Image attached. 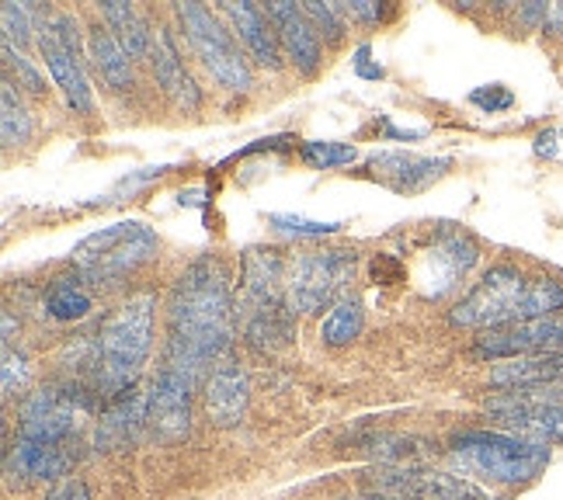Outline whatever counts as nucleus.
<instances>
[{
  "mask_svg": "<svg viewBox=\"0 0 563 500\" xmlns=\"http://www.w3.org/2000/svg\"><path fill=\"white\" fill-rule=\"evenodd\" d=\"M344 14H352L362 25H379L386 18V4H376V0H352V4H341Z\"/></svg>",
  "mask_w": 563,
  "mask_h": 500,
  "instance_id": "obj_40",
  "label": "nucleus"
},
{
  "mask_svg": "<svg viewBox=\"0 0 563 500\" xmlns=\"http://www.w3.org/2000/svg\"><path fill=\"white\" fill-rule=\"evenodd\" d=\"M299 160L313 170H334V167L355 164L358 149L352 143H338V140H307L299 146Z\"/></svg>",
  "mask_w": 563,
  "mask_h": 500,
  "instance_id": "obj_31",
  "label": "nucleus"
},
{
  "mask_svg": "<svg viewBox=\"0 0 563 500\" xmlns=\"http://www.w3.org/2000/svg\"><path fill=\"white\" fill-rule=\"evenodd\" d=\"M550 382H563V352L515 358V362H497L490 368V376H487V386H494L497 393H515V389L550 386Z\"/></svg>",
  "mask_w": 563,
  "mask_h": 500,
  "instance_id": "obj_23",
  "label": "nucleus"
},
{
  "mask_svg": "<svg viewBox=\"0 0 563 500\" xmlns=\"http://www.w3.org/2000/svg\"><path fill=\"white\" fill-rule=\"evenodd\" d=\"M0 389H4V400H14L18 393H25L32 382V365L29 355L14 344H4V358H0Z\"/></svg>",
  "mask_w": 563,
  "mask_h": 500,
  "instance_id": "obj_34",
  "label": "nucleus"
},
{
  "mask_svg": "<svg viewBox=\"0 0 563 500\" xmlns=\"http://www.w3.org/2000/svg\"><path fill=\"white\" fill-rule=\"evenodd\" d=\"M170 170V164H157V167H143V170H133V174H125V178L112 188V199L115 202H122L125 195L133 199V195L143 188V185H150V181H157V178H164V174Z\"/></svg>",
  "mask_w": 563,
  "mask_h": 500,
  "instance_id": "obj_38",
  "label": "nucleus"
},
{
  "mask_svg": "<svg viewBox=\"0 0 563 500\" xmlns=\"http://www.w3.org/2000/svg\"><path fill=\"white\" fill-rule=\"evenodd\" d=\"M161 251V236L140 220H119L84 236L74 247V268L88 286H119Z\"/></svg>",
  "mask_w": 563,
  "mask_h": 500,
  "instance_id": "obj_4",
  "label": "nucleus"
},
{
  "mask_svg": "<svg viewBox=\"0 0 563 500\" xmlns=\"http://www.w3.org/2000/svg\"><path fill=\"white\" fill-rule=\"evenodd\" d=\"M32 112L14 91V80L4 74V84H0V140H4L8 149L25 146L32 140Z\"/></svg>",
  "mask_w": 563,
  "mask_h": 500,
  "instance_id": "obj_28",
  "label": "nucleus"
},
{
  "mask_svg": "<svg viewBox=\"0 0 563 500\" xmlns=\"http://www.w3.org/2000/svg\"><path fill=\"white\" fill-rule=\"evenodd\" d=\"M4 67H8V74L18 77V87H25L32 98H46L49 87H46V77H42V70L21 49L8 46V42H4Z\"/></svg>",
  "mask_w": 563,
  "mask_h": 500,
  "instance_id": "obj_35",
  "label": "nucleus"
},
{
  "mask_svg": "<svg viewBox=\"0 0 563 500\" xmlns=\"http://www.w3.org/2000/svg\"><path fill=\"white\" fill-rule=\"evenodd\" d=\"M46 500H95V493H91L88 484L77 480V476H67V480H59V484L46 493Z\"/></svg>",
  "mask_w": 563,
  "mask_h": 500,
  "instance_id": "obj_39",
  "label": "nucleus"
},
{
  "mask_svg": "<svg viewBox=\"0 0 563 500\" xmlns=\"http://www.w3.org/2000/svg\"><path fill=\"white\" fill-rule=\"evenodd\" d=\"M556 352H563V313L484 331L473 344L476 362H515V358L556 355Z\"/></svg>",
  "mask_w": 563,
  "mask_h": 500,
  "instance_id": "obj_12",
  "label": "nucleus"
},
{
  "mask_svg": "<svg viewBox=\"0 0 563 500\" xmlns=\"http://www.w3.org/2000/svg\"><path fill=\"white\" fill-rule=\"evenodd\" d=\"M154 320L157 296L136 292L101 323L95 337V382L98 397H119L129 386H136L143 365L154 352Z\"/></svg>",
  "mask_w": 563,
  "mask_h": 500,
  "instance_id": "obj_2",
  "label": "nucleus"
},
{
  "mask_svg": "<svg viewBox=\"0 0 563 500\" xmlns=\"http://www.w3.org/2000/svg\"><path fill=\"white\" fill-rule=\"evenodd\" d=\"M150 63H154V77L164 87V95H170L178 101V108L185 112H195L202 104V91L199 84L191 80L188 67H185V56L178 49V38L170 29H157L154 32V49H150Z\"/></svg>",
  "mask_w": 563,
  "mask_h": 500,
  "instance_id": "obj_20",
  "label": "nucleus"
},
{
  "mask_svg": "<svg viewBox=\"0 0 563 500\" xmlns=\"http://www.w3.org/2000/svg\"><path fill=\"white\" fill-rule=\"evenodd\" d=\"M77 445H53L35 438H14L8 448V480L11 484H56L77 463Z\"/></svg>",
  "mask_w": 563,
  "mask_h": 500,
  "instance_id": "obj_16",
  "label": "nucleus"
},
{
  "mask_svg": "<svg viewBox=\"0 0 563 500\" xmlns=\"http://www.w3.org/2000/svg\"><path fill=\"white\" fill-rule=\"evenodd\" d=\"M251 403V379L233 355H223L206 376V414L216 427H236Z\"/></svg>",
  "mask_w": 563,
  "mask_h": 500,
  "instance_id": "obj_18",
  "label": "nucleus"
},
{
  "mask_svg": "<svg viewBox=\"0 0 563 500\" xmlns=\"http://www.w3.org/2000/svg\"><path fill=\"white\" fill-rule=\"evenodd\" d=\"M470 104L481 108L484 115H501L515 108V91L508 84H484V87H476V91H470Z\"/></svg>",
  "mask_w": 563,
  "mask_h": 500,
  "instance_id": "obj_37",
  "label": "nucleus"
},
{
  "mask_svg": "<svg viewBox=\"0 0 563 500\" xmlns=\"http://www.w3.org/2000/svg\"><path fill=\"white\" fill-rule=\"evenodd\" d=\"M195 382L175 365H161L154 382H150V418L146 431L161 445H181L191 434V397Z\"/></svg>",
  "mask_w": 563,
  "mask_h": 500,
  "instance_id": "obj_10",
  "label": "nucleus"
},
{
  "mask_svg": "<svg viewBox=\"0 0 563 500\" xmlns=\"http://www.w3.org/2000/svg\"><path fill=\"white\" fill-rule=\"evenodd\" d=\"M449 167H452L449 157L435 160V157L404 154V149H386V154L369 157V170H376L379 178H386L397 191H421L435 178H442Z\"/></svg>",
  "mask_w": 563,
  "mask_h": 500,
  "instance_id": "obj_22",
  "label": "nucleus"
},
{
  "mask_svg": "<svg viewBox=\"0 0 563 500\" xmlns=\"http://www.w3.org/2000/svg\"><path fill=\"white\" fill-rule=\"evenodd\" d=\"M4 344H14V313L4 310Z\"/></svg>",
  "mask_w": 563,
  "mask_h": 500,
  "instance_id": "obj_44",
  "label": "nucleus"
},
{
  "mask_svg": "<svg viewBox=\"0 0 563 500\" xmlns=\"http://www.w3.org/2000/svg\"><path fill=\"white\" fill-rule=\"evenodd\" d=\"M481 265V247H476L466 233H445L442 241L428 251L424 260V296L428 299H445L452 296L463 278Z\"/></svg>",
  "mask_w": 563,
  "mask_h": 500,
  "instance_id": "obj_14",
  "label": "nucleus"
},
{
  "mask_svg": "<svg viewBox=\"0 0 563 500\" xmlns=\"http://www.w3.org/2000/svg\"><path fill=\"white\" fill-rule=\"evenodd\" d=\"M91 386H42L18 403V434L53 445H77L88 414L95 410Z\"/></svg>",
  "mask_w": 563,
  "mask_h": 500,
  "instance_id": "obj_8",
  "label": "nucleus"
},
{
  "mask_svg": "<svg viewBox=\"0 0 563 500\" xmlns=\"http://www.w3.org/2000/svg\"><path fill=\"white\" fill-rule=\"evenodd\" d=\"M236 331V299L223 257L202 254L175 278L167 296L164 365L181 368L199 382L223 355Z\"/></svg>",
  "mask_w": 563,
  "mask_h": 500,
  "instance_id": "obj_1",
  "label": "nucleus"
},
{
  "mask_svg": "<svg viewBox=\"0 0 563 500\" xmlns=\"http://www.w3.org/2000/svg\"><path fill=\"white\" fill-rule=\"evenodd\" d=\"M88 56L95 63L98 77L112 87V91H129L136 84L133 74V56L125 53V46L115 38V32L104 25V21H95L88 29Z\"/></svg>",
  "mask_w": 563,
  "mask_h": 500,
  "instance_id": "obj_24",
  "label": "nucleus"
},
{
  "mask_svg": "<svg viewBox=\"0 0 563 500\" xmlns=\"http://www.w3.org/2000/svg\"><path fill=\"white\" fill-rule=\"evenodd\" d=\"M292 337H296V316L289 313V307L265 310L244 320V341L257 355H275L282 347H289Z\"/></svg>",
  "mask_w": 563,
  "mask_h": 500,
  "instance_id": "obj_27",
  "label": "nucleus"
},
{
  "mask_svg": "<svg viewBox=\"0 0 563 500\" xmlns=\"http://www.w3.org/2000/svg\"><path fill=\"white\" fill-rule=\"evenodd\" d=\"M449 459L456 463L463 476H476V480L501 484V487H526L547 473L553 448L532 445L526 438H518V434L497 427L494 431L473 427V431H460L449 442Z\"/></svg>",
  "mask_w": 563,
  "mask_h": 500,
  "instance_id": "obj_3",
  "label": "nucleus"
},
{
  "mask_svg": "<svg viewBox=\"0 0 563 500\" xmlns=\"http://www.w3.org/2000/svg\"><path fill=\"white\" fill-rule=\"evenodd\" d=\"M175 14L181 21V32L195 59L209 70V77L227 87V91H251L254 87V67L251 56L241 46V38L227 29L220 14H212L206 4H175Z\"/></svg>",
  "mask_w": 563,
  "mask_h": 500,
  "instance_id": "obj_5",
  "label": "nucleus"
},
{
  "mask_svg": "<svg viewBox=\"0 0 563 500\" xmlns=\"http://www.w3.org/2000/svg\"><path fill=\"white\" fill-rule=\"evenodd\" d=\"M529 278L511 260L501 265H490L481 281L449 310V323L463 331H497V327H511V323L526 320V292H529Z\"/></svg>",
  "mask_w": 563,
  "mask_h": 500,
  "instance_id": "obj_6",
  "label": "nucleus"
},
{
  "mask_svg": "<svg viewBox=\"0 0 563 500\" xmlns=\"http://www.w3.org/2000/svg\"><path fill=\"white\" fill-rule=\"evenodd\" d=\"M0 21H4V42L14 49H25L32 42L35 21H32V8L29 4H4L0 11Z\"/></svg>",
  "mask_w": 563,
  "mask_h": 500,
  "instance_id": "obj_36",
  "label": "nucleus"
},
{
  "mask_svg": "<svg viewBox=\"0 0 563 500\" xmlns=\"http://www.w3.org/2000/svg\"><path fill=\"white\" fill-rule=\"evenodd\" d=\"M386 136H394V140H421V136H428V129H397V125H386Z\"/></svg>",
  "mask_w": 563,
  "mask_h": 500,
  "instance_id": "obj_43",
  "label": "nucleus"
},
{
  "mask_svg": "<svg viewBox=\"0 0 563 500\" xmlns=\"http://www.w3.org/2000/svg\"><path fill=\"white\" fill-rule=\"evenodd\" d=\"M289 260L278 247L254 244L241 254V292H236V320L286 307Z\"/></svg>",
  "mask_w": 563,
  "mask_h": 500,
  "instance_id": "obj_11",
  "label": "nucleus"
},
{
  "mask_svg": "<svg viewBox=\"0 0 563 500\" xmlns=\"http://www.w3.org/2000/svg\"><path fill=\"white\" fill-rule=\"evenodd\" d=\"M352 67L362 80H383V67L379 63H373V46L369 42H362V46L352 53Z\"/></svg>",
  "mask_w": 563,
  "mask_h": 500,
  "instance_id": "obj_41",
  "label": "nucleus"
},
{
  "mask_svg": "<svg viewBox=\"0 0 563 500\" xmlns=\"http://www.w3.org/2000/svg\"><path fill=\"white\" fill-rule=\"evenodd\" d=\"M101 21L115 32V38L125 46V53L133 59H150V49H154V32H150L146 18L125 4V0H108L101 4Z\"/></svg>",
  "mask_w": 563,
  "mask_h": 500,
  "instance_id": "obj_26",
  "label": "nucleus"
},
{
  "mask_svg": "<svg viewBox=\"0 0 563 500\" xmlns=\"http://www.w3.org/2000/svg\"><path fill=\"white\" fill-rule=\"evenodd\" d=\"M302 14L310 18V25L317 29V35L328 42V46L344 42L349 25H344V8L341 4H320V0H307V4H302Z\"/></svg>",
  "mask_w": 563,
  "mask_h": 500,
  "instance_id": "obj_33",
  "label": "nucleus"
},
{
  "mask_svg": "<svg viewBox=\"0 0 563 500\" xmlns=\"http://www.w3.org/2000/svg\"><path fill=\"white\" fill-rule=\"evenodd\" d=\"M358 254L349 247L331 251H307L289 260V281H286V307L292 316H310L323 307H334L355 281Z\"/></svg>",
  "mask_w": 563,
  "mask_h": 500,
  "instance_id": "obj_7",
  "label": "nucleus"
},
{
  "mask_svg": "<svg viewBox=\"0 0 563 500\" xmlns=\"http://www.w3.org/2000/svg\"><path fill=\"white\" fill-rule=\"evenodd\" d=\"M560 136H563L560 129H547V133H539V136H536V154H539V157H547V160L556 157V154H560V143H556Z\"/></svg>",
  "mask_w": 563,
  "mask_h": 500,
  "instance_id": "obj_42",
  "label": "nucleus"
},
{
  "mask_svg": "<svg viewBox=\"0 0 563 500\" xmlns=\"http://www.w3.org/2000/svg\"><path fill=\"white\" fill-rule=\"evenodd\" d=\"M38 49H42V59H46V70H49L53 84L63 91L67 104L74 108L77 115H91V112H95V95H91L88 74H84V59H80V53L63 49L59 42L49 38L46 32L38 35Z\"/></svg>",
  "mask_w": 563,
  "mask_h": 500,
  "instance_id": "obj_21",
  "label": "nucleus"
},
{
  "mask_svg": "<svg viewBox=\"0 0 563 500\" xmlns=\"http://www.w3.org/2000/svg\"><path fill=\"white\" fill-rule=\"evenodd\" d=\"M220 14L230 21V29H233L236 38H241V46L247 49L251 63H257V67H265V70L282 67L278 32H275L265 8L251 4V0H223Z\"/></svg>",
  "mask_w": 563,
  "mask_h": 500,
  "instance_id": "obj_19",
  "label": "nucleus"
},
{
  "mask_svg": "<svg viewBox=\"0 0 563 500\" xmlns=\"http://www.w3.org/2000/svg\"><path fill=\"white\" fill-rule=\"evenodd\" d=\"M563 313V281L553 275H532L526 292V320H543Z\"/></svg>",
  "mask_w": 563,
  "mask_h": 500,
  "instance_id": "obj_30",
  "label": "nucleus"
},
{
  "mask_svg": "<svg viewBox=\"0 0 563 500\" xmlns=\"http://www.w3.org/2000/svg\"><path fill=\"white\" fill-rule=\"evenodd\" d=\"M265 11H268L272 25L278 32V46L289 56L296 74L317 77L323 67V46H320L317 29L310 25V18L302 14V8L289 4V0H275V4H268Z\"/></svg>",
  "mask_w": 563,
  "mask_h": 500,
  "instance_id": "obj_15",
  "label": "nucleus"
},
{
  "mask_svg": "<svg viewBox=\"0 0 563 500\" xmlns=\"http://www.w3.org/2000/svg\"><path fill=\"white\" fill-rule=\"evenodd\" d=\"M146 418H150V393H143L140 386H129L125 393L112 397L101 410L98 427H95V445L104 452L133 448L143 438Z\"/></svg>",
  "mask_w": 563,
  "mask_h": 500,
  "instance_id": "obj_17",
  "label": "nucleus"
},
{
  "mask_svg": "<svg viewBox=\"0 0 563 500\" xmlns=\"http://www.w3.org/2000/svg\"><path fill=\"white\" fill-rule=\"evenodd\" d=\"M369 490L379 500H494L466 476L424 466H379L369 476Z\"/></svg>",
  "mask_w": 563,
  "mask_h": 500,
  "instance_id": "obj_9",
  "label": "nucleus"
},
{
  "mask_svg": "<svg viewBox=\"0 0 563 500\" xmlns=\"http://www.w3.org/2000/svg\"><path fill=\"white\" fill-rule=\"evenodd\" d=\"M365 327V310H362V299L355 296H344L341 302H334L331 313L323 316L320 323V341L328 347H344L352 344Z\"/></svg>",
  "mask_w": 563,
  "mask_h": 500,
  "instance_id": "obj_29",
  "label": "nucleus"
},
{
  "mask_svg": "<svg viewBox=\"0 0 563 500\" xmlns=\"http://www.w3.org/2000/svg\"><path fill=\"white\" fill-rule=\"evenodd\" d=\"M268 226L275 233H286V236H307V241H323V236L341 233L344 223L307 220V215H296V212H268Z\"/></svg>",
  "mask_w": 563,
  "mask_h": 500,
  "instance_id": "obj_32",
  "label": "nucleus"
},
{
  "mask_svg": "<svg viewBox=\"0 0 563 500\" xmlns=\"http://www.w3.org/2000/svg\"><path fill=\"white\" fill-rule=\"evenodd\" d=\"M42 307H46V316L56 323H77L95 310V296L88 289L77 271L74 275H56L49 281L46 296H42Z\"/></svg>",
  "mask_w": 563,
  "mask_h": 500,
  "instance_id": "obj_25",
  "label": "nucleus"
},
{
  "mask_svg": "<svg viewBox=\"0 0 563 500\" xmlns=\"http://www.w3.org/2000/svg\"><path fill=\"white\" fill-rule=\"evenodd\" d=\"M487 418L497 431H508L532 445H563V407L560 403H536L518 393H497L487 400Z\"/></svg>",
  "mask_w": 563,
  "mask_h": 500,
  "instance_id": "obj_13",
  "label": "nucleus"
}]
</instances>
